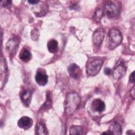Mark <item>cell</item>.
Listing matches in <instances>:
<instances>
[{
	"label": "cell",
	"mask_w": 135,
	"mask_h": 135,
	"mask_svg": "<svg viewBox=\"0 0 135 135\" xmlns=\"http://www.w3.org/2000/svg\"><path fill=\"white\" fill-rule=\"evenodd\" d=\"M49 51L52 53H55L58 51V42L56 40H50L47 44Z\"/></svg>",
	"instance_id": "e0dca14e"
},
{
	"label": "cell",
	"mask_w": 135,
	"mask_h": 135,
	"mask_svg": "<svg viewBox=\"0 0 135 135\" xmlns=\"http://www.w3.org/2000/svg\"><path fill=\"white\" fill-rule=\"evenodd\" d=\"M20 40L17 37H13L9 40L6 45V48L8 53L14 56L18 48Z\"/></svg>",
	"instance_id": "8992f818"
},
{
	"label": "cell",
	"mask_w": 135,
	"mask_h": 135,
	"mask_svg": "<svg viewBox=\"0 0 135 135\" xmlns=\"http://www.w3.org/2000/svg\"><path fill=\"white\" fill-rule=\"evenodd\" d=\"M36 134H47L48 131L46 129L45 123L42 121H40L37 123L35 128Z\"/></svg>",
	"instance_id": "2e32d148"
},
{
	"label": "cell",
	"mask_w": 135,
	"mask_h": 135,
	"mask_svg": "<svg viewBox=\"0 0 135 135\" xmlns=\"http://www.w3.org/2000/svg\"><path fill=\"white\" fill-rule=\"evenodd\" d=\"M129 81L131 83H134V72H132V73L130 74L129 77Z\"/></svg>",
	"instance_id": "7402d4cb"
},
{
	"label": "cell",
	"mask_w": 135,
	"mask_h": 135,
	"mask_svg": "<svg viewBox=\"0 0 135 135\" xmlns=\"http://www.w3.org/2000/svg\"><path fill=\"white\" fill-rule=\"evenodd\" d=\"M19 57L24 62H28L32 59L31 52L26 48H23L19 54Z\"/></svg>",
	"instance_id": "9a60e30c"
},
{
	"label": "cell",
	"mask_w": 135,
	"mask_h": 135,
	"mask_svg": "<svg viewBox=\"0 0 135 135\" xmlns=\"http://www.w3.org/2000/svg\"><path fill=\"white\" fill-rule=\"evenodd\" d=\"M12 3V1H1V4L4 7L9 6Z\"/></svg>",
	"instance_id": "44dd1931"
},
{
	"label": "cell",
	"mask_w": 135,
	"mask_h": 135,
	"mask_svg": "<svg viewBox=\"0 0 135 135\" xmlns=\"http://www.w3.org/2000/svg\"><path fill=\"white\" fill-rule=\"evenodd\" d=\"M68 70L70 75L75 79H79L82 74V71L80 67L75 63L71 64L69 66Z\"/></svg>",
	"instance_id": "9c48e42d"
},
{
	"label": "cell",
	"mask_w": 135,
	"mask_h": 135,
	"mask_svg": "<svg viewBox=\"0 0 135 135\" xmlns=\"http://www.w3.org/2000/svg\"><path fill=\"white\" fill-rule=\"evenodd\" d=\"M122 129L121 126L117 122H113L110 126L109 130L107 132L102 133V134H121Z\"/></svg>",
	"instance_id": "5bb4252c"
},
{
	"label": "cell",
	"mask_w": 135,
	"mask_h": 135,
	"mask_svg": "<svg viewBox=\"0 0 135 135\" xmlns=\"http://www.w3.org/2000/svg\"><path fill=\"white\" fill-rule=\"evenodd\" d=\"M91 107L93 111L99 113H101L104 111L105 109V105L104 102L99 99L94 100L92 102Z\"/></svg>",
	"instance_id": "4fadbf2b"
},
{
	"label": "cell",
	"mask_w": 135,
	"mask_h": 135,
	"mask_svg": "<svg viewBox=\"0 0 135 135\" xmlns=\"http://www.w3.org/2000/svg\"><path fill=\"white\" fill-rule=\"evenodd\" d=\"M35 79L36 82L41 86H44L48 81V76L45 72L38 70L36 73Z\"/></svg>",
	"instance_id": "7c38bea8"
},
{
	"label": "cell",
	"mask_w": 135,
	"mask_h": 135,
	"mask_svg": "<svg viewBox=\"0 0 135 135\" xmlns=\"http://www.w3.org/2000/svg\"><path fill=\"white\" fill-rule=\"evenodd\" d=\"M39 2H40V1H28V2L30 4H32V5H36V4H37V3H38Z\"/></svg>",
	"instance_id": "d4e9b609"
},
{
	"label": "cell",
	"mask_w": 135,
	"mask_h": 135,
	"mask_svg": "<svg viewBox=\"0 0 135 135\" xmlns=\"http://www.w3.org/2000/svg\"><path fill=\"white\" fill-rule=\"evenodd\" d=\"M103 63V60L99 57L90 58L86 64V72L89 76H95L99 72Z\"/></svg>",
	"instance_id": "7a4b0ae2"
},
{
	"label": "cell",
	"mask_w": 135,
	"mask_h": 135,
	"mask_svg": "<svg viewBox=\"0 0 135 135\" xmlns=\"http://www.w3.org/2000/svg\"><path fill=\"white\" fill-rule=\"evenodd\" d=\"M104 37V30L101 28H99L94 31L92 35V41L94 45L99 47L102 43Z\"/></svg>",
	"instance_id": "ba28073f"
},
{
	"label": "cell",
	"mask_w": 135,
	"mask_h": 135,
	"mask_svg": "<svg viewBox=\"0 0 135 135\" xmlns=\"http://www.w3.org/2000/svg\"><path fill=\"white\" fill-rule=\"evenodd\" d=\"M127 71V66L125 63L120 61L119 62L114 68L112 75L113 77L116 80H119L124 76Z\"/></svg>",
	"instance_id": "5b68a950"
},
{
	"label": "cell",
	"mask_w": 135,
	"mask_h": 135,
	"mask_svg": "<svg viewBox=\"0 0 135 135\" xmlns=\"http://www.w3.org/2000/svg\"><path fill=\"white\" fill-rule=\"evenodd\" d=\"M130 95L133 99H134V95H135V91H134V86L131 89L130 91Z\"/></svg>",
	"instance_id": "cb8c5ba5"
},
{
	"label": "cell",
	"mask_w": 135,
	"mask_h": 135,
	"mask_svg": "<svg viewBox=\"0 0 135 135\" xmlns=\"http://www.w3.org/2000/svg\"><path fill=\"white\" fill-rule=\"evenodd\" d=\"M32 91L27 89L24 90L21 92L20 94V99L25 106H29L32 100Z\"/></svg>",
	"instance_id": "30bf717a"
},
{
	"label": "cell",
	"mask_w": 135,
	"mask_h": 135,
	"mask_svg": "<svg viewBox=\"0 0 135 135\" xmlns=\"http://www.w3.org/2000/svg\"><path fill=\"white\" fill-rule=\"evenodd\" d=\"M33 13L37 17H42L44 16L48 11V6L44 2H39L38 3L35 5L32 8Z\"/></svg>",
	"instance_id": "52a82bcc"
},
{
	"label": "cell",
	"mask_w": 135,
	"mask_h": 135,
	"mask_svg": "<svg viewBox=\"0 0 135 135\" xmlns=\"http://www.w3.org/2000/svg\"><path fill=\"white\" fill-rule=\"evenodd\" d=\"M122 41L121 33L117 29L111 28L108 33L107 44L110 50H112L119 45Z\"/></svg>",
	"instance_id": "3957f363"
},
{
	"label": "cell",
	"mask_w": 135,
	"mask_h": 135,
	"mask_svg": "<svg viewBox=\"0 0 135 135\" xmlns=\"http://www.w3.org/2000/svg\"><path fill=\"white\" fill-rule=\"evenodd\" d=\"M104 72L106 75H109V74H110V73L111 72V70L109 68H105L104 69Z\"/></svg>",
	"instance_id": "603a6c76"
},
{
	"label": "cell",
	"mask_w": 135,
	"mask_h": 135,
	"mask_svg": "<svg viewBox=\"0 0 135 135\" xmlns=\"http://www.w3.org/2000/svg\"><path fill=\"white\" fill-rule=\"evenodd\" d=\"M33 124V120L30 117L24 116L18 121L17 125L19 128L24 130H27L31 128Z\"/></svg>",
	"instance_id": "8fae6325"
},
{
	"label": "cell",
	"mask_w": 135,
	"mask_h": 135,
	"mask_svg": "<svg viewBox=\"0 0 135 135\" xmlns=\"http://www.w3.org/2000/svg\"><path fill=\"white\" fill-rule=\"evenodd\" d=\"M81 102L79 95L76 92L68 94L64 101V110L67 115L72 114L78 109Z\"/></svg>",
	"instance_id": "6da1fadb"
},
{
	"label": "cell",
	"mask_w": 135,
	"mask_h": 135,
	"mask_svg": "<svg viewBox=\"0 0 135 135\" xmlns=\"http://www.w3.org/2000/svg\"><path fill=\"white\" fill-rule=\"evenodd\" d=\"M52 107V100L50 97V94L47 93L45 102L42 106L41 109L42 110H46L50 109Z\"/></svg>",
	"instance_id": "d6986e66"
},
{
	"label": "cell",
	"mask_w": 135,
	"mask_h": 135,
	"mask_svg": "<svg viewBox=\"0 0 135 135\" xmlns=\"http://www.w3.org/2000/svg\"><path fill=\"white\" fill-rule=\"evenodd\" d=\"M104 15L103 9L101 8H99L96 9L93 15V19L97 22H99L100 21L102 17Z\"/></svg>",
	"instance_id": "ac0fdd59"
},
{
	"label": "cell",
	"mask_w": 135,
	"mask_h": 135,
	"mask_svg": "<svg viewBox=\"0 0 135 135\" xmlns=\"http://www.w3.org/2000/svg\"><path fill=\"white\" fill-rule=\"evenodd\" d=\"M103 11L104 15L110 18L119 16L120 11V5L117 2L108 1L103 5Z\"/></svg>",
	"instance_id": "277c9868"
},
{
	"label": "cell",
	"mask_w": 135,
	"mask_h": 135,
	"mask_svg": "<svg viewBox=\"0 0 135 135\" xmlns=\"http://www.w3.org/2000/svg\"><path fill=\"white\" fill-rule=\"evenodd\" d=\"M83 133V129L81 126H73L70 129V134H82Z\"/></svg>",
	"instance_id": "ffe728a7"
}]
</instances>
